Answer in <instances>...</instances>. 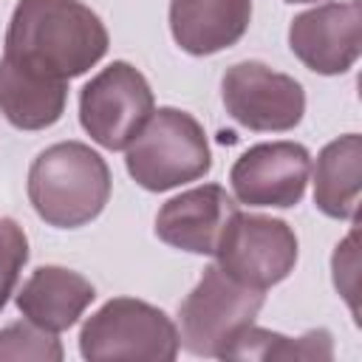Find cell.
Returning a JSON list of instances; mask_svg holds the SVG:
<instances>
[{"mask_svg": "<svg viewBox=\"0 0 362 362\" xmlns=\"http://www.w3.org/2000/svg\"><path fill=\"white\" fill-rule=\"evenodd\" d=\"M110 37L96 11L79 0H17L3 54L57 79L90 71Z\"/></svg>", "mask_w": 362, "mask_h": 362, "instance_id": "cell-1", "label": "cell"}, {"mask_svg": "<svg viewBox=\"0 0 362 362\" xmlns=\"http://www.w3.org/2000/svg\"><path fill=\"white\" fill-rule=\"evenodd\" d=\"M110 167L82 141H57L28 167V201L57 229H76L102 215L110 201Z\"/></svg>", "mask_w": 362, "mask_h": 362, "instance_id": "cell-2", "label": "cell"}, {"mask_svg": "<svg viewBox=\"0 0 362 362\" xmlns=\"http://www.w3.org/2000/svg\"><path fill=\"white\" fill-rule=\"evenodd\" d=\"M124 150L130 178L147 192H167L212 170V153L201 122L178 107L153 110Z\"/></svg>", "mask_w": 362, "mask_h": 362, "instance_id": "cell-3", "label": "cell"}, {"mask_svg": "<svg viewBox=\"0 0 362 362\" xmlns=\"http://www.w3.org/2000/svg\"><path fill=\"white\" fill-rule=\"evenodd\" d=\"M263 300L260 288L229 277L218 263L206 266L178 305V345L195 356H223L235 337L255 322Z\"/></svg>", "mask_w": 362, "mask_h": 362, "instance_id": "cell-4", "label": "cell"}, {"mask_svg": "<svg viewBox=\"0 0 362 362\" xmlns=\"http://www.w3.org/2000/svg\"><path fill=\"white\" fill-rule=\"evenodd\" d=\"M178 328L158 308L136 297H113L93 311L79 331V354L90 362L147 359L173 362L178 356Z\"/></svg>", "mask_w": 362, "mask_h": 362, "instance_id": "cell-5", "label": "cell"}, {"mask_svg": "<svg viewBox=\"0 0 362 362\" xmlns=\"http://www.w3.org/2000/svg\"><path fill=\"white\" fill-rule=\"evenodd\" d=\"M153 110L150 82L124 59L102 68L79 93V124L105 150H124Z\"/></svg>", "mask_w": 362, "mask_h": 362, "instance_id": "cell-6", "label": "cell"}, {"mask_svg": "<svg viewBox=\"0 0 362 362\" xmlns=\"http://www.w3.org/2000/svg\"><path fill=\"white\" fill-rule=\"evenodd\" d=\"M215 257L229 277L266 291L294 272L297 235L280 218L238 209L221 232Z\"/></svg>", "mask_w": 362, "mask_h": 362, "instance_id": "cell-7", "label": "cell"}, {"mask_svg": "<svg viewBox=\"0 0 362 362\" xmlns=\"http://www.w3.org/2000/svg\"><path fill=\"white\" fill-rule=\"evenodd\" d=\"M221 99L238 124L257 133L294 130L305 113L303 85L260 59H243L226 68L221 79Z\"/></svg>", "mask_w": 362, "mask_h": 362, "instance_id": "cell-8", "label": "cell"}, {"mask_svg": "<svg viewBox=\"0 0 362 362\" xmlns=\"http://www.w3.org/2000/svg\"><path fill=\"white\" fill-rule=\"evenodd\" d=\"M311 175V153L300 141H260L249 147L229 170L238 204L246 206H297Z\"/></svg>", "mask_w": 362, "mask_h": 362, "instance_id": "cell-9", "label": "cell"}, {"mask_svg": "<svg viewBox=\"0 0 362 362\" xmlns=\"http://www.w3.org/2000/svg\"><path fill=\"white\" fill-rule=\"evenodd\" d=\"M288 48L314 74L337 76L351 71L362 54L359 3L328 0L297 14L288 25Z\"/></svg>", "mask_w": 362, "mask_h": 362, "instance_id": "cell-10", "label": "cell"}, {"mask_svg": "<svg viewBox=\"0 0 362 362\" xmlns=\"http://www.w3.org/2000/svg\"><path fill=\"white\" fill-rule=\"evenodd\" d=\"M235 212L238 201L221 184H201L161 204L156 212V238L181 252L215 255L221 232Z\"/></svg>", "mask_w": 362, "mask_h": 362, "instance_id": "cell-11", "label": "cell"}, {"mask_svg": "<svg viewBox=\"0 0 362 362\" xmlns=\"http://www.w3.org/2000/svg\"><path fill=\"white\" fill-rule=\"evenodd\" d=\"M252 23V0H170V31L181 51L209 57L232 48Z\"/></svg>", "mask_w": 362, "mask_h": 362, "instance_id": "cell-12", "label": "cell"}, {"mask_svg": "<svg viewBox=\"0 0 362 362\" xmlns=\"http://www.w3.org/2000/svg\"><path fill=\"white\" fill-rule=\"evenodd\" d=\"M93 300V283L65 266H37L14 294L20 314L54 334L68 331Z\"/></svg>", "mask_w": 362, "mask_h": 362, "instance_id": "cell-13", "label": "cell"}, {"mask_svg": "<svg viewBox=\"0 0 362 362\" xmlns=\"http://www.w3.org/2000/svg\"><path fill=\"white\" fill-rule=\"evenodd\" d=\"M68 82L0 57V113L17 130H45L65 113Z\"/></svg>", "mask_w": 362, "mask_h": 362, "instance_id": "cell-14", "label": "cell"}, {"mask_svg": "<svg viewBox=\"0 0 362 362\" xmlns=\"http://www.w3.org/2000/svg\"><path fill=\"white\" fill-rule=\"evenodd\" d=\"M362 187V139L345 133L317 153L314 206L337 221H356Z\"/></svg>", "mask_w": 362, "mask_h": 362, "instance_id": "cell-15", "label": "cell"}, {"mask_svg": "<svg viewBox=\"0 0 362 362\" xmlns=\"http://www.w3.org/2000/svg\"><path fill=\"white\" fill-rule=\"evenodd\" d=\"M221 359H334V339L328 328H314L291 339L286 334L257 328L252 322L235 337V342L223 351Z\"/></svg>", "mask_w": 362, "mask_h": 362, "instance_id": "cell-16", "label": "cell"}, {"mask_svg": "<svg viewBox=\"0 0 362 362\" xmlns=\"http://www.w3.org/2000/svg\"><path fill=\"white\" fill-rule=\"evenodd\" d=\"M65 356L62 342L54 331L40 328L31 320L8 322L0 328V362L8 359H34V362H59Z\"/></svg>", "mask_w": 362, "mask_h": 362, "instance_id": "cell-17", "label": "cell"}, {"mask_svg": "<svg viewBox=\"0 0 362 362\" xmlns=\"http://www.w3.org/2000/svg\"><path fill=\"white\" fill-rule=\"evenodd\" d=\"M28 263V238L14 218H0V311L6 308L23 266Z\"/></svg>", "mask_w": 362, "mask_h": 362, "instance_id": "cell-18", "label": "cell"}, {"mask_svg": "<svg viewBox=\"0 0 362 362\" xmlns=\"http://www.w3.org/2000/svg\"><path fill=\"white\" fill-rule=\"evenodd\" d=\"M356 226L348 232V238L342 243H337L334 257H331V269H334V286L337 291L348 300L354 320H359V305H356V269H359V249H356Z\"/></svg>", "mask_w": 362, "mask_h": 362, "instance_id": "cell-19", "label": "cell"}, {"mask_svg": "<svg viewBox=\"0 0 362 362\" xmlns=\"http://www.w3.org/2000/svg\"><path fill=\"white\" fill-rule=\"evenodd\" d=\"M286 3H314V0H286Z\"/></svg>", "mask_w": 362, "mask_h": 362, "instance_id": "cell-20", "label": "cell"}]
</instances>
